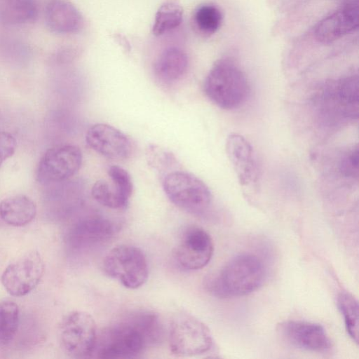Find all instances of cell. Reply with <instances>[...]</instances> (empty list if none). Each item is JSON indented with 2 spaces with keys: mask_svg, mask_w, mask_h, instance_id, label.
Wrapping results in <instances>:
<instances>
[{
  "mask_svg": "<svg viewBox=\"0 0 359 359\" xmlns=\"http://www.w3.org/2000/svg\"><path fill=\"white\" fill-rule=\"evenodd\" d=\"M102 266L107 275L128 289L142 286L149 276L144 254L140 248L130 245L112 248L105 256Z\"/></svg>",
  "mask_w": 359,
  "mask_h": 359,
  "instance_id": "obj_5",
  "label": "cell"
},
{
  "mask_svg": "<svg viewBox=\"0 0 359 359\" xmlns=\"http://www.w3.org/2000/svg\"><path fill=\"white\" fill-rule=\"evenodd\" d=\"M115 232L114 224L100 216H90L79 221L70 230L68 241L76 248L90 247L109 240Z\"/></svg>",
  "mask_w": 359,
  "mask_h": 359,
  "instance_id": "obj_14",
  "label": "cell"
},
{
  "mask_svg": "<svg viewBox=\"0 0 359 359\" xmlns=\"http://www.w3.org/2000/svg\"><path fill=\"white\" fill-rule=\"evenodd\" d=\"M188 65L186 53L180 48L170 47L157 57L154 65V72L158 80L165 83H170L185 74Z\"/></svg>",
  "mask_w": 359,
  "mask_h": 359,
  "instance_id": "obj_18",
  "label": "cell"
},
{
  "mask_svg": "<svg viewBox=\"0 0 359 359\" xmlns=\"http://www.w3.org/2000/svg\"><path fill=\"white\" fill-rule=\"evenodd\" d=\"M325 93V102L337 116L354 119L358 116V79L351 76L337 81ZM336 115V116H337Z\"/></svg>",
  "mask_w": 359,
  "mask_h": 359,
  "instance_id": "obj_15",
  "label": "cell"
},
{
  "mask_svg": "<svg viewBox=\"0 0 359 359\" xmlns=\"http://www.w3.org/2000/svg\"><path fill=\"white\" fill-rule=\"evenodd\" d=\"M36 0H0V20L10 25H22L36 20Z\"/></svg>",
  "mask_w": 359,
  "mask_h": 359,
  "instance_id": "obj_20",
  "label": "cell"
},
{
  "mask_svg": "<svg viewBox=\"0 0 359 359\" xmlns=\"http://www.w3.org/2000/svg\"><path fill=\"white\" fill-rule=\"evenodd\" d=\"M43 273L44 263L41 255L31 250L7 266L1 281L11 295L23 297L38 285Z\"/></svg>",
  "mask_w": 359,
  "mask_h": 359,
  "instance_id": "obj_9",
  "label": "cell"
},
{
  "mask_svg": "<svg viewBox=\"0 0 359 359\" xmlns=\"http://www.w3.org/2000/svg\"><path fill=\"white\" fill-rule=\"evenodd\" d=\"M18 306L11 301L0 302V344H6L14 338L19 325Z\"/></svg>",
  "mask_w": 359,
  "mask_h": 359,
  "instance_id": "obj_22",
  "label": "cell"
},
{
  "mask_svg": "<svg viewBox=\"0 0 359 359\" xmlns=\"http://www.w3.org/2000/svg\"><path fill=\"white\" fill-rule=\"evenodd\" d=\"M163 189L176 206L190 213L202 215L210 208L212 194L208 187L191 173L174 170L163 177Z\"/></svg>",
  "mask_w": 359,
  "mask_h": 359,
  "instance_id": "obj_4",
  "label": "cell"
},
{
  "mask_svg": "<svg viewBox=\"0 0 359 359\" xmlns=\"http://www.w3.org/2000/svg\"><path fill=\"white\" fill-rule=\"evenodd\" d=\"M82 160V152L76 145L63 144L50 148L39 161L36 179L43 184L66 180L78 172Z\"/></svg>",
  "mask_w": 359,
  "mask_h": 359,
  "instance_id": "obj_8",
  "label": "cell"
},
{
  "mask_svg": "<svg viewBox=\"0 0 359 359\" xmlns=\"http://www.w3.org/2000/svg\"><path fill=\"white\" fill-rule=\"evenodd\" d=\"M45 19L52 32L62 34L78 32L83 24L81 14L68 0H50L46 8Z\"/></svg>",
  "mask_w": 359,
  "mask_h": 359,
  "instance_id": "obj_17",
  "label": "cell"
},
{
  "mask_svg": "<svg viewBox=\"0 0 359 359\" xmlns=\"http://www.w3.org/2000/svg\"><path fill=\"white\" fill-rule=\"evenodd\" d=\"M277 330L284 341L297 349L325 352L331 347V341L324 327L317 323L288 320L280 323Z\"/></svg>",
  "mask_w": 359,
  "mask_h": 359,
  "instance_id": "obj_11",
  "label": "cell"
},
{
  "mask_svg": "<svg viewBox=\"0 0 359 359\" xmlns=\"http://www.w3.org/2000/svg\"><path fill=\"white\" fill-rule=\"evenodd\" d=\"M340 170L346 177L358 178V148H353L343 157Z\"/></svg>",
  "mask_w": 359,
  "mask_h": 359,
  "instance_id": "obj_28",
  "label": "cell"
},
{
  "mask_svg": "<svg viewBox=\"0 0 359 359\" xmlns=\"http://www.w3.org/2000/svg\"><path fill=\"white\" fill-rule=\"evenodd\" d=\"M265 267L262 261L252 254H241L231 260L218 272L205 280V287L212 295L230 298L249 294L264 282Z\"/></svg>",
  "mask_w": 359,
  "mask_h": 359,
  "instance_id": "obj_1",
  "label": "cell"
},
{
  "mask_svg": "<svg viewBox=\"0 0 359 359\" xmlns=\"http://www.w3.org/2000/svg\"><path fill=\"white\" fill-rule=\"evenodd\" d=\"M194 21L201 32L211 34L220 27L222 14L217 6L205 4L196 9L194 15Z\"/></svg>",
  "mask_w": 359,
  "mask_h": 359,
  "instance_id": "obj_26",
  "label": "cell"
},
{
  "mask_svg": "<svg viewBox=\"0 0 359 359\" xmlns=\"http://www.w3.org/2000/svg\"><path fill=\"white\" fill-rule=\"evenodd\" d=\"M250 90V84L244 72L234 62L228 59L216 62L203 83V91L207 97L219 108L226 110L243 105Z\"/></svg>",
  "mask_w": 359,
  "mask_h": 359,
  "instance_id": "obj_2",
  "label": "cell"
},
{
  "mask_svg": "<svg viewBox=\"0 0 359 359\" xmlns=\"http://www.w3.org/2000/svg\"><path fill=\"white\" fill-rule=\"evenodd\" d=\"M17 141L8 132L0 130V167L15 152Z\"/></svg>",
  "mask_w": 359,
  "mask_h": 359,
  "instance_id": "obj_29",
  "label": "cell"
},
{
  "mask_svg": "<svg viewBox=\"0 0 359 359\" xmlns=\"http://www.w3.org/2000/svg\"><path fill=\"white\" fill-rule=\"evenodd\" d=\"M339 309L344 316L345 327L350 337L358 343V303L348 292H341L337 298Z\"/></svg>",
  "mask_w": 359,
  "mask_h": 359,
  "instance_id": "obj_24",
  "label": "cell"
},
{
  "mask_svg": "<svg viewBox=\"0 0 359 359\" xmlns=\"http://www.w3.org/2000/svg\"><path fill=\"white\" fill-rule=\"evenodd\" d=\"M85 138L91 149L109 159H127L133 153V144L129 137L109 124L96 123L91 126Z\"/></svg>",
  "mask_w": 359,
  "mask_h": 359,
  "instance_id": "obj_12",
  "label": "cell"
},
{
  "mask_svg": "<svg viewBox=\"0 0 359 359\" xmlns=\"http://www.w3.org/2000/svg\"><path fill=\"white\" fill-rule=\"evenodd\" d=\"M36 215V205L27 196L15 195L0 202V217L11 226H25L35 218Z\"/></svg>",
  "mask_w": 359,
  "mask_h": 359,
  "instance_id": "obj_19",
  "label": "cell"
},
{
  "mask_svg": "<svg viewBox=\"0 0 359 359\" xmlns=\"http://www.w3.org/2000/svg\"><path fill=\"white\" fill-rule=\"evenodd\" d=\"M107 173L117 190L129 201L133 194V184L128 171L118 165H114L109 167Z\"/></svg>",
  "mask_w": 359,
  "mask_h": 359,
  "instance_id": "obj_27",
  "label": "cell"
},
{
  "mask_svg": "<svg viewBox=\"0 0 359 359\" xmlns=\"http://www.w3.org/2000/svg\"><path fill=\"white\" fill-rule=\"evenodd\" d=\"M97 336L95 320L89 313L81 311L66 316L60 329V341L63 350L76 358L93 355Z\"/></svg>",
  "mask_w": 359,
  "mask_h": 359,
  "instance_id": "obj_7",
  "label": "cell"
},
{
  "mask_svg": "<svg viewBox=\"0 0 359 359\" xmlns=\"http://www.w3.org/2000/svg\"><path fill=\"white\" fill-rule=\"evenodd\" d=\"M91 194L98 203L111 209L126 208L129 203V201L120 194L113 184H111L102 180L97 181L93 185Z\"/></svg>",
  "mask_w": 359,
  "mask_h": 359,
  "instance_id": "obj_23",
  "label": "cell"
},
{
  "mask_svg": "<svg viewBox=\"0 0 359 359\" xmlns=\"http://www.w3.org/2000/svg\"><path fill=\"white\" fill-rule=\"evenodd\" d=\"M148 165L163 177L177 168L178 162L170 151L156 144H149L146 149Z\"/></svg>",
  "mask_w": 359,
  "mask_h": 359,
  "instance_id": "obj_25",
  "label": "cell"
},
{
  "mask_svg": "<svg viewBox=\"0 0 359 359\" xmlns=\"http://www.w3.org/2000/svg\"><path fill=\"white\" fill-rule=\"evenodd\" d=\"M183 11L174 2H167L158 9L152 31L154 35L160 36L177 28L182 21Z\"/></svg>",
  "mask_w": 359,
  "mask_h": 359,
  "instance_id": "obj_21",
  "label": "cell"
},
{
  "mask_svg": "<svg viewBox=\"0 0 359 359\" xmlns=\"http://www.w3.org/2000/svg\"><path fill=\"white\" fill-rule=\"evenodd\" d=\"M358 26V8L349 6L320 20L316 27L315 36L320 42L330 43L352 32Z\"/></svg>",
  "mask_w": 359,
  "mask_h": 359,
  "instance_id": "obj_16",
  "label": "cell"
},
{
  "mask_svg": "<svg viewBox=\"0 0 359 359\" xmlns=\"http://www.w3.org/2000/svg\"><path fill=\"white\" fill-rule=\"evenodd\" d=\"M213 250V243L209 233L199 226H191L183 233L174 255L181 268L195 271L209 263Z\"/></svg>",
  "mask_w": 359,
  "mask_h": 359,
  "instance_id": "obj_10",
  "label": "cell"
},
{
  "mask_svg": "<svg viewBox=\"0 0 359 359\" xmlns=\"http://www.w3.org/2000/svg\"><path fill=\"white\" fill-rule=\"evenodd\" d=\"M149 346L132 314L97 334L93 354L100 358H133Z\"/></svg>",
  "mask_w": 359,
  "mask_h": 359,
  "instance_id": "obj_3",
  "label": "cell"
},
{
  "mask_svg": "<svg viewBox=\"0 0 359 359\" xmlns=\"http://www.w3.org/2000/svg\"><path fill=\"white\" fill-rule=\"evenodd\" d=\"M169 347L177 357H192L207 353L212 346L208 327L196 317L180 313L172 320L169 330Z\"/></svg>",
  "mask_w": 359,
  "mask_h": 359,
  "instance_id": "obj_6",
  "label": "cell"
},
{
  "mask_svg": "<svg viewBox=\"0 0 359 359\" xmlns=\"http://www.w3.org/2000/svg\"><path fill=\"white\" fill-rule=\"evenodd\" d=\"M225 147L240 184L245 187L255 184L258 180V165L251 144L242 135L231 133L226 138Z\"/></svg>",
  "mask_w": 359,
  "mask_h": 359,
  "instance_id": "obj_13",
  "label": "cell"
}]
</instances>
